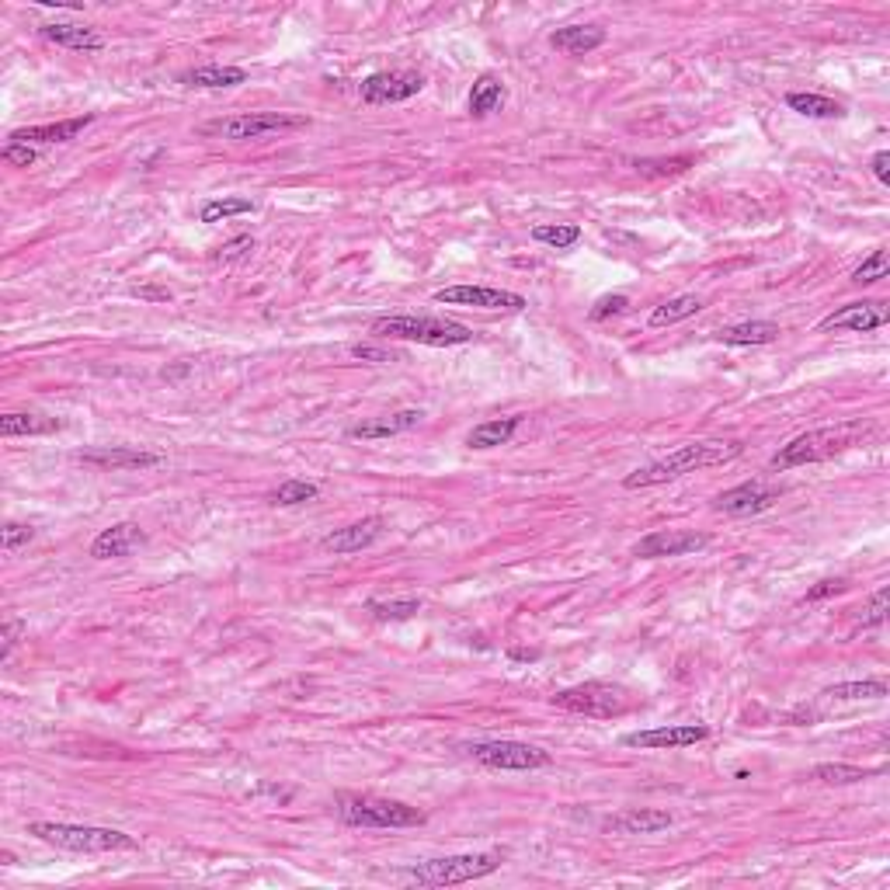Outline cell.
Here are the masks:
<instances>
[{
    "mask_svg": "<svg viewBox=\"0 0 890 890\" xmlns=\"http://www.w3.org/2000/svg\"><path fill=\"white\" fill-rule=\"evenodd\" d=\"M553 706L567 713H578V717H595V720H612L623 717L633 706L630 692L616 682H585L574 685V689H564L553 696Z\"/></svg>",
    "mask_w": 890,
    "mask_h": 890,
    "instance_id": "4",
    "label": "cell"
},
{
    "mask_svg": "<svg viewBox=\"0 0 890 890\" xmlns=\"http://www.w3.org/2000/svg\"><path fill=\"white\" fill-rule=\"evenodd\" d=\"M512 658H515V661H532V658H536V654H532V651H512Z\"/></svg>",
    "mask_w": 890,
    "mask_h": 890,
    "instance_id": "48",
    "label": "cell"
},
{
    "mask_svg": "<svg viewBox=\"0 0 890 890\" xmlns=\"http://www.w3.org/2000/svg\"><path fill=\"white\" fill-rule=\"evenodd\" d=\"M887 272H890L887 251H873L870 258L852 272V286H870V282H877V279H887Z\"/></svg>",
    "mask_w": 890,
    "mask_h": 890,
    "instance_id": "37",
    "label": "cell"
},
{
    "mask_svg": "<svg viewBox=\"0 0 890 890\" xmlns=\"http://www.w3.org/2000/svg\"><path fill=\"white\" fill-rule=\"evenodd\" d=\"M466 755L477 758L487 769H505V772H532L550 765V755H546L543 748L522 744V741H477V744H466Z\"/></svg>",
    "mask_w": 890,
    "mask_h": 890,
    "instance_id": "9",
    "label": "cell"
},
{
    "mask_svg": "<svg viewBox=\"0 0 890 890\" xmlns=\"http://www.w3.org/2000/svg\"><path fill=\"white\" fill-rule=\"evenodd\" d=\"M352 355H355V359H376V362H393V359H397L393 352H383V348H362V345L352 348Z\"/></svg>",
    "mask_w": 890,
    "mask_h": 890,
    "instance_id": "46",
    "label": "cell"
},
{
    "mask_svg": "<svg viewBox=\"0 0 890 890\" xmlns=\"http://www.w3.org/2000/svg\"><path fill=\"white\" fill-rule=\"evenodd\" d=\"M28 835L56 845L67 852H129L136 849V838L115 828H94V824H63V821H35L28 824Z\"/></svg>",
    "mask_w": 890,
    "mask_h": 890,
    "instance_id": "2",
    "label": "cell"
},
{
    "mask_svg": "<svg viewBox=\"0 0 890 890\" xmlns=\"http://www.w3.org/2000/svg\"><path fill=\"white\" fill-rule=\"evenodd\" d=\"M310 126L306 115H289V112H247V115H233V119H216L199 126L202 136H220V140L230 143H247V140H261V136L272 133H293V129Z\"/></svg>",
    "mask_w": 890,
    "mask_h": 890,
    "instance_id": "5",
    "label": "cell"
},
{
    "mask_svg": "<svg viewBox=\"0 0 890 890\" xmlns=\"http://www.w3.org/2000/svg\"><path fill=\"white\" fill-rule=\"evenodd\" d=\"M626 306H630V299H626V296H602L588 317H592V320H609V317H616V313H623Z\"/></svg>",
    "mask_w": 890,
    "mask_h": 890,
    "instance_id": "39",
    "label": "cell"
},
{
    "mask_svg": "<svg viewBox=\"0 0 890 890\" xmlns=\"http://www.w3.org/2000/svg\"><path fill=\"white\" fill-rule=\"evenodd\" d=\"M383 532H386V522L379 519V515H369V519L352 522V525H345V529L327 532L320 546L331 553H359V550H369L376 539H383Z\"/></svg>",
    "mask_w": 890,
    "mask_h": 890,
    "instance_id": "16",
    "label": "cell"
},
{
    "mask_svg": "<svg viewBox=\"0 0 890 890\" xmlns=\"http://www.w3.org/2000/svg\"><path fill=\"white\" fill-rule=\"evenodd\" d=\"M247 80V70L244 67H220V63H213V67H195V70H185L181 74V84L188 87H213V91H220V87H237Z\"/></svg>",
    "mask_w": 890,
    "mask_h": 890,
    "instance_id": "24",
    "label": "cell"
},
{
    "mask_svg": "<svg viewBox=\"0 0 890 890\" xmlns=\"http://www.w3.org/2000/svg\"><path fill=\"white\" fill-rule=\"evenodd\" d=\"M39 32L42 39L56 42V46L63 49H80V53H98V49L105 46V39H101L94 28H84V25H60V21H56V25H42Z\"/></svg>",
    "mask_w": 890,
    "mask_h": 890,
    "instance_id": "23",
    "label": "cell"
},
{
    "mask_svg": "<svg viewBox=\"0 0 890 890\" xmlns=\"http://www.w3.org/2000/svg\"><path fill=\"white\" fill-rule=\"evenodd\" d=\"M703 310V299L699 296H675L668 299V303H661L658 310L651 313V324L654 327H668V324H678V320L692 317V313Z\"/></svg>",
    "mask_w": 890,
    "mask_h": 890,
    "instance_id": "31",
    "label": "cell"
},
{
    "mask_svg": "<svg viewBox=\"0 0 890 890\" xmlns=\"http://www.w3.org/2000/svg\"><path fill=\"white\" fill-rule=\"evenodd\" d=\"M776 501H779V491L765 487L762 480H751V484H738V487H731V491H724L717 501H713V508H717L720 515L744 519V515L765 512V508H772Z\"/></svg>",
    "mask_w": 890,
    "mask_h": 890,
    "instance_id": "13",
    "label": "cell"
},
{
    "mask_svg": "<svg viewBox=\"0 0 890 890\" xmlns=\"http://www.w3.org/2000/svg\"><path fill=\"white\" fill-rule=\"evenodd\" d=\"M143 529L136 522H119L112 529H105L98 539L91 543V557L94 560H112V557H126L136 546H143Z\"/></svg>",
    "mask_w": 890,
    "mask_h": 890,
    "instance_id": "20",
    "label": "cell"
},
{
    "mask_svg": "<svg viewBox=\"0 0 890 890\" xmlns=\"http://www.w3.org/2000/svg\"><path fill=\"white\" fill-rule=\"evenodd\" d=\"M870 776L866 769H856V765H842V762H824L814 769V779H821V783L828 786H845V783H863V779Z\"/></svg>",
    "mask_w": 890,
    "mask_h": 890,
    "instance_id": "35",
    "label": "cell"
},
{
    "mask_svg": "<svg viewBox=\"0 0 890 890\" xmlns=\"http://www.w3.org/2000/svg\"><path fill=\"white\" fill-rule=\"evenodd\" d=\"M421 418H425L421 411H397V414H386V418L359 421V425L348 428V439H390V435L418 428Z\"/></svg>",
    "mask_w": 890,
    "mask_h": 890,
    "instance_id": "21",
    "label": "cell"
},
{
    "mask_svg": "<svg viewBox=\"0 0 890 890\" xmlns=\"http://www.w3.org/2000/svg\"><path fill=\"white\" fill-rule=\"evenodd\" d=\"M890 320L887 306L877 303V299H866V303H849L842 310H835L831 317L821 320V331H877Z\"/></svg>",
    "mask_w": 890,
    "mask_h": 890,
    "instance_id": "15",
    "label": "cell"
},
{
    "mask_svg": "<svg viewBox=\"0 0 890 890\" xmlns=\"http://www.w3.org/2000/svg\"><path fill=\"white\" fill-rule=\"evenodd\" d=\"M425 87V77L411 74V70H393V74H372L362 80V101L369 105H393V101H407Z\"/></svg>",
    "mask_w": 890,
    "mask_h": 890,
    "instance_id": "12",
    "label": "cell"
},
{
    "mask_svg": "<svg viewBox=\"0 0 890 890\" xmlns=\"http://www.w3.org/2000/svg\"><path fill=\"white\" fill-rule=\"evenodd\" d=\"M418 609H421L418 598H400V602H372L369 605L372 619H379V623H397V619H411Z\"/></svg>",
    "mask_w": 890,
    "mask_h": 890,
    "instance_id": "36",
    "label": "cell"
},
{
    "mask_svg": "<svg viewBox=\"0 0 890 890\" xmlns=\"http://www.w3.org/2000/svg\"><path fill=\"white\" fill-rule=\"evenodd\" d=\"M519 425H522L519 414H512V418L484 421V425H477L470 435H466V445H470V449H494V445H505L515 432H519Z\"/></svg>",
    "mask_w": 890,
    "mask_h": 890,
    "instance_id": "25",
    "label": "cell"
},
{
    "mask_svg": "<svg viewBox=\"0 0 890 890\" xmlns=\"http://www.w3.org/2000/svg\"><path fill=\"white\" fill-rule=\"evenodd\" d=\"M602 42H605V32L598 25H567L550 35V46L560 49V53H571V56L592 53V49H598Z\"/></svg>",
    "mask_w": 890,
    "mask_h": 890,
    "instance_id": "22",
    "label": "cell"
},
{
    "mask_svg": "<svg viewBox=\"0 0 890 890\" xmlns=\"http://www.w3.org/2000/svg\"><path fill=\"white\" fill-rule=\"evenodd\" d=\"M665 828H671V814L654 811V807H630L605 821V831H616V835H658Z\"/></svg>",
    "mask_w": 890,
    "mask_h": 890,
    "instance_id": "18",
    "label": "cell"
},
{
    "mask_svg": "<svg viewBox=\"0 0 890 890\" xmlns=\"http://www.w3.org/2000/svg\"><path fill=\"white\" fill-rule=\"evenodd\" d=\"M849 445V428H817V432L797 435L793 442H786L776 456L769 459V470H793V466L807 463H824V459L838 456Z\"/></svg>",
    "mask_w": 890,
    "mask_h": 890,
    "instance_id": "8",
    "label": "cell"
},
{
    "mask_svg": "<svg viewBox=\"0 0 890 890\" xmlns=\"http://www.w3.org/2000/svg\"><path fill=\"white\" fill-rule=\"evenodd\" d=\"M845 588H849V585H845L842 578H828V581H821V585H814L811 592H807L804 602H821V598H828V595H842Z\"/></svg>",
    "mask_w": 890,
    "mask_h": 890,
    "instance_id": "44",
    "label": "cell"
},
{
    "mask_svg": "<svg viewBox=\"0 0 890 890\" xmlns=\"http://www.w3.org/2000/svg\"><path fill=\"white\" fill-rule=\"evenodd\" d=\"M734 456H741V442H689L678 445L675 452H668L658 463H647L640 470H633L630 477L623 480L626 491H644V487H658L668 484L675 477H685V473H696L703 466H720L731 463Z\"/></svg>",
    "mask_w": 890,
    "mask_h": 890,
    "instance_id": "1",
    "label": "cell"
},
{
    "mask_svg": "<svg viewBox=\"0 0 890 890\" xmlns=\"http://www.w3.org/2000/svg\"><path fill=\"white\" fill-rule=\"evenodd\" d=\"M873 174H877V181L890 185V153L887 150H880L877 157H873Z\"/></svg>",
    "mask_w": 890,
    "mask_h": 890,
    "instance_id": "45",
    "label": "cell"
},
{
    "mask_svg": "<svg viewBox=\"0 0 890 890\" xmlns=\"http://www.w3.org/2000/svg\"><path fill=\"white\" fill-rule=\"evenodd\" d=\"M94 122V115H80V119H67V122H49V126H28V129H14L11 143H25V147H35V143H70L84 133Z\"/></svg>",
    "mask_w": 890,
    "mask_h": 890,
    "instance_id": "19",
    "label": "cell"
},
{
    "mask_svg": "<svg viewBox=\"0 0 890 890\" xmlns=\"http://www.w3.org/2000/svg\"><path fill=\"white\" fill-rule=\"evenodd\" d=\"M501 866L498 856L491 852H477V856H442V859H425V863L411 866L407 877L418 880L425 887H452V884H470L487 873H494Z\"/></svg>",
    "mask_w": 890,
    "mask_h": 890,
    "instance_id": "6",
    "label": "cell"
},
{
    "mask_svg": "<svg viewBox=\"0 0 890 890\" xmlns=\"http://www.w3.org/2000/svg\"><path fill=\"white\" fill-rule=\"evenodd\" d=\"M710 543V536L703 532H689V529H661L644 536L637 546H633V557L640 560H658V557H682V553H696Z\"/></svg>",
    "mask_w": 890,
    "mask_h": 890,
    "instance_id": "11",
    "label": "cell"
},
{
    "mask_svg": "<svg viewBox=\"0 0 890 890\" xmlns=\"http://www.w3.org/2000/svg\"><path fill=\"white\" fill-rule=\"evenodd\" d=\"M372 334L397 341H418V345H466L473 341V331L456 320L445 317H414V313H400V317H379L372 320Z\"/></svg>",
    "mask_w": 890,
    "mask_h": 890,
    "instance_id": "3",
    "label": "cell"
},
{
    "mask_svg": "<svg viewBox=\"0 0 890 890\" xmlns=\"http://www.w3.org/2000/svg\"><path fill=\"white\" fill-rule=\"evenodd\" d=\"M532 237L539 240V244H550V247H557V251H564V247H574L581 240V226H574V223H543V226H536V230H532Z\"/></svg>",
    "mask_w": 890,
    "mask_h": 890,
    "instance_id": "33",
    "label": "cell"
},
{
    "mask_svg": "<svg viewBox=\"0 0 890 890\" xmlns=\"http://www.w3.org/2000/svg\"><path fill=\"white\" fill-rule=\"evenodd\" d=\"M710 738L706 724H671V727H651V731H633L626 734V748H689Z\"/></svg>",
    "mask_w": 890,
    "mask_h": 890,
    "instance_id": "14",
    "label": "cell"
},
{
    "mask_svg": "<svg viewBox=\"0 0 890 890\" xmlns=\"http://www.w3.org/2000/svg\"><path fill=\"white\" fill-rule=\"evenodd\" d=\"M884 619H887V588H880V592L870 598V605L863 609V626H880Z\"/></svg>",
    "mask_w": 890,
    "mask_h": 890,
    "instance_id": "40",
    "label": "cell"
},
{
    "mask_svg": "<svg viewBox=\"0 0 890 890\" xmlns=\"http://www.w3.org/2000/svg\"><path fill=\"white\" fill-rule=\"evenodd\" d=\"M35 539L32 525H21V522H7L0 529V543H4V553H18L21 546H28Z\"/></svg>",
    "mask_w": 890,
    "mask_h": 890,
    "instance_id": "38",
    "label": "cell"
},
{
    "mask_svg": "<svg viewBox=\"0 0 890 890\" xmlns=\"http://www.w3.org/2000/svg\"><path fill=\"white\" fill-rule=\"evenodd\" d=\"M60 421L46 418V414H4L0 418V435L4 439H18V435H49L60 432Z\"/></svg>",
    "mask_w": 890,
    "mask_h": 890,
    "instance_id": "28",
    "label": "cell"
},
{
    "mask_svg": "<svg viewBox=\"0 0 890 890\" xmlns=\"http://www.w3.org/2000/svg\"><path fill=\"white\" fill-rule=\"evenodd\" d=\"M35 157H39V153H35V147H25V143H7V147H4V160H7V164L28 167V164H35Z\"/></svg>",
    "mask_w": 890,
    "mask_h": 890,
    "instance_id": "43",
    "label": "cell"
},
{
    "mask_svg": "<svg viewBox=\"0 0 890 890\" xmlns=\"http://www.w3.org/2000/svg\"><path fill=\"white\" fill-rule=\"evenodd\" d=\"M884 696H887V682H880V678H870V682H842L821 692V699H828V703H863V699H884Z\"/></svg>",
    "mask_w": 890,
    "mask_h": 890,
    "instance_id": "29",
    "label": "cell"
},
{
    "mask_svg": "<svg viewBox=\"0 0 890 890\" xmlns=\"http://www.w3.org/2000/svg\"><path fill=\"white\" fill-rule=\"evenodd\" d=\"M320 487L310 484V480H286L272 491V505L293 508V505H306V501H317Z\"/></svg>",
    "mask_w": 890,
    "mask_h": 890,
    "instance_id": "32",
    "label": "cell"
},
{
    "mask_svg": "<svg viewBox=\"0 0 890 890\" xmlns=\"http://www.w3.org/2000/svg\"><path fill=\"white\" fill-rule=\"evenodd\" d=\"M501 105H505V84H501L498 77L484 74L470 91V115L473 119H487V115L498 112Z\"/></svg>",
    "mask_w": 890,
    "mask_h": 890,
    "instance_id": "27",
    "label": "cell"
},
{
    "mask_svg": "<svg viewBox=\"0 0 890 890\" xmlns=\"http://www.w3.org/2000/svg\"><path fill=\"white\" fill-rule=\"evenodd\" d=\"M254 202L251 199H209L206 206H202L199 220L202 223H220L226 220V216H240V213H254Z\"/></svg>",
    "mask_w": 890,
    "mask_h": 890,
    "instance_id": "34",
    "label": "cell"
},
{
    "mask_svg": "<svg viewBox=\"0 0 890 890\" xmlns=\"http://www.w3.org/2000/svg\"><path fill=\"white\" fill-rule=\"evenodd\" d=\"M77 459H80V463H87V466H101V470H143V466H157L160 463L157 452H143V449H133V445L84 449Z\"/></svg>",
    "mask_w": 890,
    "mask_h": 890,
    "instance_id": "17",
    "label": "cell"
},
{
    "mask_svg": "<svg viewBox=\"0 0 890 890\" xmlns=\"http://www.w3.org/2000/svg\"><path fill=\"white\" fill-rule=\"evenodd\" d=\"M254 247V237H237V240H230V244H223L220 251H216V261H237V258H244L247 251H251Z\"/></svg>",
    "mask_w": 890,
    "mask_h": 890,
    "instance_id": "42",
    "label": "cell"
},
{
    "mask_svg": "<svg viewBox=\"0 0 890 890\" xmlns=\"http://www.w3.org/2000/svg\"><path fill=\"white\" fill-rule=\"evenodd\" d=\"M21 630H25V626H21V619H4V633H0V640H4V644H0V661H7L11 658V651L14 647H18V640H21Z\"/></svg>",
    "mask_w": 890,
    "mask_h": 890,
    "instance_id": "41",
    "label": "cell"
},
{
    "mask_svg": "<svg viewBox=\"0 0 890 890\" xmlns=\"http://www.w3.org/2000/svg\"><path fill=\"white\" fill-rule=\"evenodd\" d=\"M786 105L793 108V112L807 115V119H838L842 115V105L831 98H824V94H804V91H793L786 94Z\"/></svg>",
    "mask_w": 890,
    "mask_h": 890,
    "instance_id": "30",
    "label": "cell"
},
{
    "mask_svg": "<svg viewBox=\"0 0 890 890\" xmlns=\"http://www.w3.org/2000/svg\"><path fill=\"white\" fill-rule=\"evenodd\" d=\"M779 338V327L769 324V320H748V324H734L724 327L717 334V341L724 345H772Z\"/></svg>",
    "mask_w": 890,
    "mask_h": 890,
    "instance_id": "26",
    "label": "cell"
},
{
    "mask_svg": "<svg viewBox=\"0 0 890 890\" xmlns=\"http://www.w3.org/2000/svg\"><path fill=\"white\" fill-rule=\"evenodd\" d=\"M133 293H136V296H150V299H167V296H171V293H167V289H140V286H136Z\"/></svg>",
    "mask_w": 890,
    "mask_h": 890,
    "instance_id": "47",
    "label": "cell"
},
{
    "mask_svg": "<svg viewBox=\"0 0 890 890\" xmlns=\"http://www.w3.org/2000/svg\"><path fill=\"white\" fill-rule=\"evenodd\" d=\"M435 299L452 306H480V310H508V313L525 310V299L519 293H508V289H494V286H449V289H439Z\"/></svg>",
    "mask_w": 890,
    "mask_h": 890,
    "instance_id": "10",
    "label": "cell"
},
{
    "mask_svg": "<svg viewBox=\"0 0 890 890\" xmlns=\"http://www.w3.org/2000/svg\"><path fill=\"white\" fill-rule=\"evenodd\" d=\"M338 814L352 828H411L421 824L425 814L418 807H407L400 800H379V797H341Z\"/></svg>",
    "mask_w": 890,
    "mask_h": 890,
    "instance_id": "7",
    "label": "cell"
}]
</instances>
